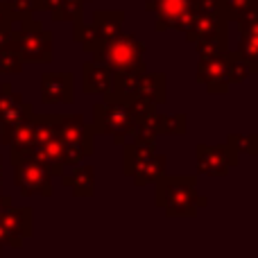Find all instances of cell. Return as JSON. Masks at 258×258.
Wrapping results in <instances>:
<instances>
[{
	"label": "cell",
	"instance_id": "cell-1",
	"mask_svg": "<svg viewBox=\"0 0 258 258\" xmlns=\"http://www.w3.org/2000/svg\"><path fill=\"white\" fill-rule=\"evenodd\" d=\"M154 204L163 209L168 218H195L209 200L197 192L195 174L165 172L159 181H154Z\"/></svg>",
	"mask_w": 258,
	"mask_h": 258
},
{
	"label": "cell",
	"instance_id": "cell-2",
	"mask_svg": "<svg viewBox=\"0 0 258 258\" xmlns=\"http://www.w3.org/2000/svg\"><path fill=\"white\" fill-rule=\"evenodd\" d=\"M12 48L23 63H50L54 59V34L34 16L23 18L12 27Z\"/></svg>",
	"mask_w": 258,
	"mask_h": 258
},
{
	"label": "cell",
	"instance_id": "cell-3",
	"mask_svg": "<svg viewBox=\"0 0 258 258\" xmlns=\"http://www.w3.org/2000/svg\"><path fill=\"white\" fill-rule=\"evenodd\" d=\"M122 174L132 179L134 186L143 188L159 181L168 172V156L154 152L156 147L138 145L134 141L122 143Z\"/></svg>",
	"mask_w": 258,
	"mask_h": 258
},
{
	"label": "cell",
	"instance_id": "cell-4",
	"mask_svg": "<svg viewBox=\"0 0 258 258\" xmlns=\"http://www.w3.org/2000/svg\"><path fill=\"white\" fill-rule=\"evenodd\" d=\"M91 54H93V61L104 63V66H109L116 73V71H125V68H132L138 61H143L145 43L138 41L134 34H125L122 32V34H118L111 41H100Z\"/></svg>",
	"mask_w": 258,
	"mask_h": 258
},
{
	"label": "cell",
	"instance_id": "cell-5",
	"mask_svg": "<svg viewBox=\"0 0 258 258\" xmlns=\"http://www.w3.org/2000/svg\"><path fill=\"white\" fill-rule=\"evenodd\" d=\"M132 116H129L127 102H120V100H102V102L93 104V127L95 134H109L113 136V143L116 145H122V143L129 138V129H132Z\"/></svg>",
	"mask_w": 258,
	"mask_h": 258
},
{
	"label": "cell",
	"instance_id": "cell-6",
	"mask_svg": "<svg viewBox=\"0 0 258 258\" xmlns=\"http://www.w3.org/2000/svg\"><path fill=\"white\" fill-rule=\"evenodd\" d=\"M240 163V152L231 143H218V145H206L197 143L195 145V165L197 174L222 179L229 174V170Z\"/></svg>",
	"mask_w": 258,
	"mask_h": 258
},
{
	"label": "cell",
	"instance_id": "cell-7",
	"mask_svg": "<svg viewBox=\"0 0 258 258\" xmlns=\"http://www.w3.org/2000/svg\"><path fill=\"white\" fill-rule=\"evenodd\" d=\"M52 174L48 172L45 165H41L39 161L27 159L14 165V186L18 188L23 197H52L54 186H52Z\"/></svg>",
	"mask_w": 258,
	"mask_h": 258
},
{
	"label": "cell",
	"instance_id": "cell-8",
	"mask_svg": "<svg viewBox=\"0 0 258 258\" xmlns=\"http://www.w3.org/2000/svg\"><path fill=\"white\" fill-rule=\"evenodd\" d=\"M147 12H156V32L179 30L186 32L190 25L192 16V0H145Z\"/></svg>",
	"mask_w": 258,
	"mask_h": 258
},
{
	"label": "cell",
	"instance_id": "cell-9",
	"mask_svg": "<svg viewBox=\"0 0 258 258\" xmlns=\"http://www.w3.org/2000/svg\"><path fill=\"white\" fill-rule=\"evenodd\" d=\"M0 231L7 247L21 249L23 240L34 236V211L30 206H9L0 213Z\"/></svg>",
	"mask_w": 258,
	"mask_h": 258
},
{
	"label": "cell",
	"instance_id": "cell-10",
	"mask_svg": "<svg viewBox=\"0 0 258 258\" xmlns=\"http://www.w3.org/2000/svg\"><path fill=\"white\" fill-rule=\"evenodd\" d=\"M57 138L61 143H73V145L82 147L86 156L95 152V132L80 113L57 116Z\"/></svg>",
	"mask_w": 258,
	"mask_h": 258
},
{
	"label": "cell",
	"instance_id": "cell-11",
	"mask_svg": "<svg viewBox=\"0 0 258 258\" xmlns=\"http://www.w3.org/2000/svg\"><path fill=\"white\" fill-rule=\"evenodd\" d=\"M195 82L200 86H204V89L213 95L227 93L231 82H229V66H227L224 54H218V57H202L200 63H197V71H195Z\"/></svg>",
	"mask_w": 258,
	"mask_h": 258
},
{
	"label": "cell",
	"instance_id": "cell-12",
	"mask_svg": "<svg viewBox=\"0 0 258 258\" xmlns=\"http://www.w3.org/2000/svg\"><path fill=\"white\" fill-rule=\"evenodd\" d=\"M75 77L73 73H43L41 75V102L43 104H73Z\"/></svg>",
	"mask_w": 258,
	"mask_h": 258
},
{
	"label": "cell",
	"instance_id": "cell-13",
	"mask_svg": "<svg viewBox=\"0 0 258 258\" xmlns=\"http://www.w3.org/2000/svg\"><path fill=\"white\" fill-rule=\"evenodd\" d=\"M145 61H138L136 66L125 68V71H116L113 73V89L111 93L102 95V100H120V102H129V100L136 98L138 93V84H141V77L145 73Z\"/></svg>",
	"mask_w": 258,
	"mask_h": 258
},
{
	"label": "cell",
	"instance_id": "cell-14",
	"mask_svg": "<svg viewBox=\"0 0 258 258\" xmlns=\"http://www.w3.org/2000/svg\"><path fill=\"white\" fill-rule=\"evenodd\" d=\"M82 86L89 95H107L113 89V71L104 63L84 61L82 63Z\"/></svg>",
	"mask_w": 258,
	"mask_h": 258
},
{
	"label": "cell",
	"instance_id": "cell-15",
	"mask_svg": "<svg viewBox=\"0 0 258 258\" xmlns=\"http://www.w3.org/2000/svg\"><path fill=\"white\" fill-rule=\"evenodd\" d=\"M63 186L71 188L75 197H93L95 195V168L93 165H73L71 174H61Z\"/></svg>",
	"mask_w": 258,
	"mask_h": 258
},
{
	"label": "cell",
	"instance_id": "cell-16",
	"mask_svg": "<svg viewBox=\"0 0 258 258\" xmlns=\"http://www.w3.org/2000/svg\"><path fill=\"white\" fill-rule=\"evenodd\" d=\"M30 159H34V161H39L41 165H45L52 177H61L63 168H66V165H63L61 143H59V138H54V141H50V143H43V145H32Z\"/></svg>",
	"mask_w": 258,
	"mask_h": 258
},
{
	"label": "cell",
	"instance_id": "cell-17",
	"mask_svg": "<svg viewBox=\"0 0 258 258\" xmlns=\"http://www.w3.org/2000/svg\"><path fill=\"white\" fill-rule=\"evenodd\" d=\"M138 98L147 100L152 104H165L168 100V75L165 73H143L141 84H138Z\"/></svg>",
	"mask_w": 258,
	"mask_h": 258
},
{
	"label": "cell",
	"instance_id": "cell-18",
	"mask_svg": "<svg viewBox=\"0 0 258 258\" xmlns=\"http://www.w3.org/2000/svg\"><path fill=\"white\" fill-rule=\"evenodd\" d=\"M100 39L111 41L118 34H122V23H125V9H95L93 21Z\"/></svg>",
	"mask_w": 258,
	"mask_h": 258
},
{
	"label": "cell",
	"instance_id": "cell-19",
	"mask_svg": "<svg viewBox=\"0 0 258 258\" xmlns=\"http://www.w3.org/2000/svg\"><path fill=\"white\" fill-rule=\"evenodd\" d=\"M222 27H229V18L224 16L222 12H218V14H195L192 21H190V25H188V30L183 32V36H186L188 43H195L200 36L211 34V32H215V30H222Z\"/></svg>",
	"mask_w": 258,
	"mask_h": 258
},
{
	"label": "cell",
	"instance_id": "cell-20",
	"mask_svg": "<svg viewBox=\"0 0 258 258\" xmlns=\"http://www.w3.org/2000/svg\"><path fill=\"white\" fill-rule=\"evenodd\" d=\"M229 66V82L231 84H245L251 75H258V61H251L238 50H227L224 52Z\"/></svg>",
	"mask_w": 258,
	"mask_h": 258
},
{
	"label": "cell",
	"instance_id": "cell-21",
	"mask_svg": "<svg viewBox=\"0 0 258 258\" xmlns=\"http://www.w3.org/2000/svg\"><path fill=\"white\" fill-rule=\"evenodd\" d=\"M192 45H195L200 57H218V54H224L229 50V27H222V30H215L211 34L200 36Z\"/></svg>",
	"mask_w": 258,
	"mask_h": 258
},
{
	"label": "cell",
	"instance_id": "cell-22",
	"mask_svg": "<svg viewBox=\"0 0 258 258\" xmlns=\"http://www.w3.org/2000/svg\"><path fill=\"white\" fill-rule=\"evenodd\" d=\"M156 138H159V127H156V113L145 116L141 120H136L129 129V138L138 145H147V147H156Z\"/></svg>",
	"mask_w": 258,
	"mask_h": 258
},
{
	"label": "cell",
	"instance_id": "cell-23",
	"mask_svg": "<svg viewBox=\"0 0 258 258\" xmlns=\"http://www.w3.org/2000/svg\"><path fill=\"white\" fill-rule=\"evenodd\" d=\"M156 127H159V136L161 134L183 136L188 134V116L186 113H156Z\"/></svg>",
	"mask_w": 258,
	"mask_h": 258
},
{
	"label": "cell",
	"instance_id": "cell-24",
	"mask_svg": "<svg viewBox=\"0 0 258 258\" xmlns=\"http://www.w3.org/2000/svg\"><path fill=\"white\" fill-rule=\"evenodd\" d=\"M54 21H73V18L82 16L84 14V3H77V0H57L54 7L50 9Z\"/></svg>",
	"mask_w": 258,
	"mask_h": 258
},
{
	"label": "cell",
	"instance_id": "cell-25",
	"mask_svg": "<svg viewBox=\"0 0 258 258\" xmlns=\"http://www.w3.org/2000/svg\"><path fill=\"white\" fill-rule=\"evenodd\" d=\"M227 141L231 143L240 154L258 156V134H229Z\"/></svg>",
	"mask_w": 258,
	"mask_h": 258
},
{
	"label": "cell",
	"instance_id": "cell-26",
	"mask_svg": "<svg viewBox=\"0 0 258 258\" xmlns=\"http://www.w3.org/2000/svg\"><path fill=\"white\" fill-rule=\"evenodd\" d=\"M73 41H75V43H80L84 52L91 54L95 50V45H98L102 39H100V34H98V30H95L93 23H84V25L80 27V32H77V34H73Z\"/></svg>",
	"mask_w": 258,
	"mask_h": 258
},
{
	"label": "cell",
	"instance_id": "cell-27",
	"mask_svg": "<svg viewBox=\"0 0 258 258\" xmlns=\"http://www.w3.org/2000/svg\"><path fill=\"white\" fill-rule=\"evenodd\" d=\"M23 71V59L18 52L9 45V48L0 50V75H16Z\"/></svg>",
	"mask_w": 258,
	"mask_h": 258
},
{
	"label": "cell",
	"instance_id": "cell-28",
	"mask_svg": "<svg viewBox=\"0 0 258 258\" xmlns=\"http://www.w3.org/2000/svg\"><path fill=\"white\" fill-rule=\"evenodd\" d=\"M258 7V0H224V16L229 18V23H236L242 14L251 12Z\"/></svg>",
	"mask_w": 258,
	"mask_h": 258
},
{
	"label": "cell",
	"instance_id": "cell-29",
	"mask_svg": "<svg viewBox=\"0 0 258 258\" xmlns=\"http://www.w3.org/2000/svg\"><path fill=\"white\" fill-rule=\"evenodd\" d=\"M238 52L245 54L251 61H258V32H240Z\"/></svg>",
	"mask_w": 258,
	"mask_h": 258
},
{
	"label": "cell",
	"instance_id": "cell-30",
	"mask_svg": "<svg viewBox=\"0 0 258 258\" xmlns=\"http://www.w3.org/2000/svg\"><path fill=\"white\" fill-rule=\"evenodd\" d=\"M18 102H23V95L14 93L9 82H3V84H0V118H3L12 107H16Z\"/></svg>",
	"mask_w": 258,
	"mask_h": 258
},
{
	"label": "cell",
	"instance_id": "cell-31",
	"mask_svg": "<svg viewBox=\"0 0 258 258\" xmlns=\"http://www.w3.org/2000/svg\"><path fill=\"white\" fill-rule=\"evenodd\" d=\"M9 3V7H12V12H14V18L16 21H23V18H32L34 16V5H36V0H7Z\"/></svg>",
	"mask_w": 258,
	"mask_h": 258
},
{
	"label": "cell",
	"instance_id": "cell-32",
	"mask_svg": "<svg viewBox=\"0 0 258 258\" xmlns=\"http://www.w3.org/2000/svg\"><path fill=\"white\" fill-rule=\"evenodd\" d=\"M192 12L195 14H224V0H192Z\"/></svg>",
	"mask_w": 258,
	"mask_h": 258
},
{
	"label": "cell",
	"instance_id": "cell-33",
	"mask_svg": "<svg viewBox=\"0 0 258 258\" xmlns=\"http://www.w3.org/2000/svg\"><path fill=\"white\" fill-rule=\"evenodd\" d=\"M14 23H16L14 12L9 7V3L5 0V3H0V27H14Z\"/></svg>",
	"mask_w": 258,
	"mask_h": 258
},
{
	"label": "cell",
	"instance_id": "cell-34",
	"mask_svg": "<svg viewBox=\"0 0 258 258\" xmlns=\"http://www.w3.org/2000/svg\"><path fill=\"white\" fill-rule=\"evenodd\" d=\"M12 45V27H0V50Z\"/></svg>",
	"mask_w": 258,
	"mask_h": 258
},
{
	"label": "cell",
	"instance_id": "cell-35",
	"mask_svg": "<svg viewBox=\"0 0 258 258\" xmlns=\"http://www.w3.org/2000/svg\"><path fill=\"white\" fill-rule=\"evenodd\" d=\"M0 186H3V159H0Z\"/></svg>",
	"mask_w": 258,
	"mask_h": 258
},
{
	"label": "cell",
	"instance_id": "cell-36",
	"mask_svg": "<svg viewBox=\"0 0 258 258\" xmlns=\"http://www.w3.org/2000/svg\"><path fill=\"white\" fill-rule=\"evenodd\" d=\"M77 3H91V0H77Z\"/></svg>",
	"mask_w": 258,
	"mask_h": 258
},
{
	"label": "cell",
	"instance_id": "cell-37",
	"mask_svg": "<svg viewBox=\"0 0 258 258\" xmlns=\"http://www.w3.org/2000/svg\"><path fill=\"white\" fill-rule=\"evenodd\" d=\"M0 192H3V190H0Z\"/></svg>",
	"mask_w": 258,
	"mask_h": 258
}]
</instances>
